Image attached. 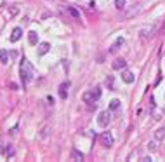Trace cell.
I'll list each match as a JSON object with an SVG mask.
<instances>
[{
	"instance_id": "cell-1",
	"label": "cell",
	"mask_w": 165,
	"mask_h": 162,
	"mask_svg": "<svg viewBox=\"0 0 165 162\" xmlns=\"http://www.w3.org/2000/svg\"><path fill=\"white\" fill-rule=\"evenodd\" d=\"M19 75H21V80H23V84H24V86L33 79V66L30 65V61H28V59H23V61H21Z\"/></svg>"
},
{
	"instance_id": "cell-5",
	"label": "cell",
	"mask_w": 165,
	"mask_h": 162,
	"mask_svg": "<svg viewBox=\"0 0 165 162\" xmlns=\"http://www.w3.org/2000/svg\"><path fill=\"white\" fill-rule=\"evenodd\" d=\"M68 87H70V82H63L59 86V96L63 99H66V96H68Z\"/></svg>"
},
{
	"instance_id": "cell-4",
	"label": "cell",
	"mask_w": 165,
	"mask_h": 162,
	"mask_svg": "<svg viewBox=\"0 0 165 162\" xmlns=\"http://www.w3.org/2000/svg\"><path fill=\"white\" fill-rule=\"evenodd\" d=\"M101 141H103L104 147H111V145H113V138H111L110 133H103V134H101Z\"/></svg>"
},
{
	"instance_id": "cell-6",
	"label": "cell",
	"mask_w": 165,
	"mask_h": 162,
	"mask_svg": "<svg viewBox=\"0 0 165 162\" xmlns=\"http://www.w3.org/2000/svg\"><path fill=\"white\" fill-rule=\"evenodd\" d=\"M21 35H23V30L21 28H14L12 33H10V42H17L21 38Z\"/></svg>"
},
{
	"instance_id": "cell-10",
	"label": "cell",
	"mask_w": 165,
	"mask_h": 162,
	"mask_svg": "<svg viewBox=\"0 0 165 162\" xmlns=\"http://www.w3.org/2000/svg\"><path fill=\"white\" fill-rule=\"evenodd\" d=\"M82 99H84L85 103H94L96 96H94V92H92V91H89V92H85V94L82 96Z\"/></svg>"
},
{
	"instance_id": "cell-24",
	"label": "cell",
	"mask_w": 165,
	"mask_h": 162,
	"mask_svg": "<svg viewBox=\"0 0 165 162\" xmlns=\"http://www.w3.org/2000/svg\"><path fill=\"white\" fill-rule=\"evenodd\" d=\"M148 148H150V150L153 152V150H155V143H150V145H148Z\"/></svg>"
},
{
	"instance_id": "cell-22",
	"label": "cell",
	"mask_w": 165,
	"mask_h": 162,
	"mask_svg": "<svg viewBox=\"0 0 165 162\" xmlns=\"http://www.w3.org/2000/svg\"><path fill=\"white\" fill-rule=\"evenodd\" d=\"M9 14H10V16H16V14H17V7H12V9H9Z\"/></svg>"
},
{
	"instance_id": "cell-16",
	"label": "cell",
	"mask_w": 165,
	"mask_h": 162,
	"mask_svg": "<svg viewBox=\"0 0 165 162\" xmlns=\"http://www.w3.org/2000/svg\"><path fill=\"white\" fill-rule=\"evenodd\" d=\"M113 82H115V77L108 75V77H106V86H108V89H111V91H113Z\"/></svg>"
},
{
	"instance_id": "cell-19",
	"label": "cell",
	"mask_w": 165,
	"mask_h": 162,
	"mask_svg": "<svg viewBox=\"0 0 165 162\" xmlns=\"http://www.w3.org/2000/svg\"><path fill=\"white\" fill-rule=\"evenodd\" d=\"M115 7L117 9H124L125 7V0H115Z\"/></svg>"
},
{
	"instance_id": "cell-21",
	"label": "cell",
	"mask_w": 165,
	"mask_h": 162,
	"mask_svg": "<svg viewBox=\"0 0 165 162\" xmlns=\"http://www.w3.org/2000/svg\"><path fill=\"white\" fill-rule=\"evenodd\" d=\"M66 10H68V12H70V14H71L73 17H78V12H77L75 9H71V7H66Z\"/></svg>"
},
{
	"instance_id": "cell-13",
	"label": "cell",
	"mask_w": 165,
	"mask_h": 162,
	"mask_svg": "<svg viewBox=\"0 0 165 162\" xmlns=\"http://www.w3.org/2000/svg\"><path fill=\"white\" fill-rule=\"evenodd\" d=\"M155 138H157V140H164V138H165V126H164V127H160V129H157Z\"/></svg>"
},
{
	"instance_id": "cell-18",
	"label": "cell",
	"mask_w": 165,
	"mask_h": 162,
	"mask_svg": "<svg viewBox=\"0 0 165 162\" xmlns=\"http://www.w3.org/2000/svg\"><path fill=\"white\" fill-rule=\"evenodd\" d=\"M118 108H120V101L118 99H113L110 103V110H118Z\"/></svg>"
},
{
	"instance_id": "cell-23",
	"label": "cell",
	"mask_w": 165,
	"mask_h": 162,
	"mask_svg": "<svg viewBox=\"0 0 165 162\" xmlns=\"http://www.w3.org/2000/svg\"><path fill=\"white\" fill-rule=\"evenodd\" d=\"M16 133H17V126H16V127H12V129H10V134H16Z\"/></svg>"
},
{
	"instance_id": "cell-17",
	"label": "cell",
	"mask_w": 165,
	"mask_h": 162,
	"mask_svg": "<svg viewBox=\"0 0 165 162\" xmlns=\"http://www.w3.org/2000/svg\"><path fill=\"white\" fill-rule=\"evenodd\" d=\"M3 155H5V157L14 155V147H12V145H7V148H5V152H3Z\"/></svg>"
},
{
	"instance_id": "cell-9",
	"label": "cell",
	"mask_w": 165,
	"mask_h": 162,
	"mask_svg": "<svg viewBox=\"0 0 165 162\" xmlns=\"http://www.w3.org/2000/svg\"><path fill=\"white\" fill-rule=\"evenodd\" d=\"M122 79H124V82L132 84V82H134V73H132V72H124V73H122Z\"/></svg>"
},
{
	"instance_id": "cell-2",
	"label": "cell",
	"mask_w": 165,
	"mask_h": 162,
	"mask_svg": "<svg viewBox=\"0 0 165 162\" xmlns=\"http://www.w3.org/2000/svg\"><path fill=\"white\" fill-rule=\"evenodd\" d=\"M110 120H111V117H110V112L106 110V112H101L99 115H97V124L101 126V127H106L108 124H110Z\"/></svg>"
},
{
	"instance_id": "cell-8",
	"label": "cell",
	"mask_w": 165,
	"mask_h": 162,
	"mask_svg": "<svg viewBox=\"0 0 165 162\" xmlns=\"http://www.w3.org/2000/svg\"><path fill=\"white\" fill-rule=\"evenodd\" d=\"M28 42H30V45H37V44H38V35H37V31H30V33H28Z\"/></svg>"
},
{
	"instance_id": "cell-20",
	"label": "cell",
	"mask_w": 165,
	"mask_h": 162,
	"mask_svg": "<svg viewBox=\"0 0 165 162\" xmlns=\"http://www.w3.org/2000/svg\"><path fill=\"white\" fill-rule=\"evenodd\" d=\"M92 92H94V96H96V99H97V98H99V96H101V87H99V86H96V87H94V91H92Z\"/></svg>"
},
{
	"instance_id": "cell-25",
	"label": "cell",
	"mask_w": 165,
	"mask_h": 162,
	"mask_svg": "<svg viewBox=\"0 0 165 162\" xmlns=\"http://www.w3.org/2000/svg\"><path fill=\"white\" fill-rule=\"evenodd\" d=\"M141 162H151V157H144V159H141Z\"/></svg>"
},
{
	"instance_id": "cell-7",
	"label": "cell",
	"mask_w": 165,
	"mask_h": 162,
	"mask_svg": "<svg viewBox=\"0 0 165 162\" xmlns=\"http://www.w3.org/2000/svg\"><path fill=\"white\" fill-rule=\"evenodd\" d=\"M111 66H113V70H124V68L127 66V63H125V59H120V58H118V59L113 61Z\"/></svg>"
},
{
	"instance_id": "cell-12",
	"label": "cell",
	"mask_w": 165,
	"mask_h": 162,
	"mask_svg": "<svg viewBox=\"0 0 165 162\" xmlns=\"http://www.w3.org/2000/svg\"><path fill=\"white\" fill-rule=\"evenodd\" d=\"M9 61V52L5 49H0V63H7Z\"/></svg>"
},
{
	"instance_id": "cell-11",
	"label": "cell",
	"mask_w": 165,
	"mask_h": 162,
	"mask_svg": "<svg viewBox=\"0 0 165 162\" xmlns=\"http://www.w3.org/2000/svg\"><path fill=\"white\" fill-rule=\"evenodd\" d=\"M71 159H73V161H84V154L78 152L77 148H73V150H71Z\"/></svg>"
},
{
	"instance_id": "cell-15",
	"label": "cell",
	"mask_w": 165,
	"mask_h": 162,
	"mask_svg": "<svg viewBox=\"0 0 165 162\" xmlns=\"http://www.w3.org/2000/svg\"><path fill=\"white\" fill-rule=\"evenodd\" d=\"M122 44H124V38L120 37V38H118V40H117V42H115V44H113L111 47H110V51H111V52H115V51H117V49H118V47H120Z\"/></svg>"
},
{
	"instance_id": "cell-3",
	"label": "cell",
	"mask_w": 165,
	"mask_h": 162,
	"mask_svg": "<svg viewBox=\"0 0 165 162\" xmlns=\"http://www.w3.org/2000/svg\"><path fill=\"white\" fill-rule=\"evenodd\" d=\"M49 49H50V44H49V42H42V44H38L37 52H38V56H43V54L49 52Z\"/></svg>"
},
{
	"instance_id": "cell-26",
	"label": "cell",
	"mask_w": 165,
	"mask_h": 162,
	"mask_svg": "<svg viewBox=\"0 0 165 162\" xmlns=\"http://www.w3.org/2000/svg\"><path fill=\"white\" fill-rule=\"evenodd\" d=\"M3 152H5V150H3V143L0 141V154H3Z\"/></svg>"
},
{
	"instance_id": "cell-14",
	"label": "cell",
	"mask_w": 165,
	"mask_h": 162,
	"mask_svg": "<svg viewBox=\"0 0 165 162\" xmlns=\"http://www.w3.org/2000/svg\"><path fill=\"white\" fill-rule=\"evenodd\" d=\"M139 10H141V9H139V5H134V9H132V10H127V12H125V17H132V16H134V14H137Z\"/></svg>"
}]
</instances>
